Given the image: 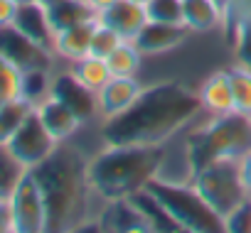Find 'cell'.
Segmentation results:
<instances>
[{
  "label": "cell",
  "mask_w": 251,
  "mask_h": 233,
  "mask_svg": "<svg viewBox=\"0 0 251 233\" xmlns=\"http://www.w3.org/2000/svg\"><path fill=\"white\" fill-rule=\"evenodd\" d=\"M57 145L59 143L42 126V121L37 118V113H32L30 118L23 123V128L8 140L5 150L10 152V157L23 169H35L37 165H42L57 150Z\"/></svg>",
  "instance_id": "cell-8"
},
{
  "label": "cell",
  "mask_w": 251,
  "mask_h": 233,
  "mask_svg": "<svg viewBox=\"0 0 251 233\" xmlns=\"http://www.w3.org/2000/svg\"><path fill=\"white\" fill-rule=\"evenodd\" d=\"M182 22L192 35L224 30V10L217 0H182Z\"/></svg>",
  "instance_id": "cell-18"
},
{
  "label": "cell",
  "mask_w": 251,
  "mask_h": 233,
  "mask_svg": "<svg viewBox=\"0 0 251 233\" xmlns=\"http://www.w3.org/2000/svg\"><path fill=\"white\" fill-rule=\"evenodd\" d=\"M23 172L25 169L10 157V152L5 148H0V199H8V194L13 191Z\"/></svg>",
  "instance_id": "cell-28"
},
{
  "label": "cell",
  "mask_w": 251,
  "mask_h": 233,
  "mask_svg": "<svg viewBox=\"0 0 251 233\" xmlns=\"http://www.w3.org/2000/svg\"><path fill=\"white\" fill-rule=\"evenodd\" d=\"M99 25V18H91L86 22H79V25H72L67 30H59L54 32V44H52V52L59 62H79L84 57L91 54V37H94V30Z\"/></svg>",
  "instance_id": "cell-14"
},
{
  "label": "cell",
  "mask_w": 251,
  "mask_h": 233,
  "mask_svg": "<svg viewBox=\"0 0 251 233\" xmlns=\"http://www.w3.org/2000/svg\"><path fill=\"white\" fill-rule=\"evenodd\" d=\"M18 8L13 0H0V25H10L15 22V15H18Z\"/></svg>",
  "instance_id": "cell-32"
},
{
  "label": "cell",
  "mask_w": 251,
  "mask_h": 233,
  "mask_svg": "<svg viewBox=\"0 0 251 233\" xmlns=\"http://www.w3.org/2000/svg\"><path fill=\"white\" fill-rule=\"evenodd\" d=\"M40 3H42V5L47 8V5H52V3H57V0H40Z\"/></svg>",
  "instance_id": "cell-37"
},
{
  "label": "cell",
  "mask_w": 251,
  "mask_h": 233,
  "mask_svg": "<svg viewBox=\"0 0 251 233\" xmlns=\"http://www.w3.org/2000/svg\"><path fill=\"white\" fill-rule=\"evenodd\" d=\"M0 57H5L10 64H15L20 71L30 69H57L54 52L40 47L27 35H23L13 22L0 25Z\"/></svg>",
  "instance_id": "cell-9"
},
{
  "label": "cell",
  "mask_w": 251,
  "mask_h": 233,
  "mask_svg": "<svg viewBox=\"0 0 251 233\" xmlns=\"http://www.w3.org/2000/svg\"><path fill=\"white\" fill-rule=\"evenodd\" d=\"M158 204L170 213V218L190 233H224L226 223L224 218L200 196L192 182H168L155 177L146 187Z\"/></svg>",
  "instance_id": "cell-5"
},
{
  "label": "cell",
  "mask_w": 251,
  "mask_h": 233,
  "mask_svg": "<svg viewBox=\"0 0 251 233\" xmlns=\"http://www.w3.org/2000/svg\"><path fill=\"white\" fill-rule=\"evenodd\" d=\"M99 20L116 30L123 40H136L138 32L148 25L146 5H138L133 0H116L103 13H99Z\"/></svg>",
  "instance_id": "cell-15"
},
{
  "label": "cell",
  "mask_w": 251,
  "mask_h": 233,
  "mask_svg": "<svg viewBox=\"0 0 251 233\" xmlns=\"http://www.w3.org/2000/svg\"><path fill=\"white\" fill-rule=\"evenodd\" d=\"M192 32L185 25H168V22H151L138 32L133 40L136 47L143 52V57H163L168 52H175L180 44L187 42Z\"/></svg>",
  "instance_id": "cell-13"
},
{
  "label": "cell",
  "mask_w": 251,
  "mask_h": 233,
  "mask_svg": "<svg viewBox=\"0 0 251 233\" xmlns=\"http://www.w3.org/2000/svg\"><path fill=\"white\" fill-rule=\"evenodd\" d=\"M10 233H47V204L32 169H25L8 194Z\"/></svg>",
  "instance_id": "cell-7"
},
{
  "label": "cell",
  "mask_w": 251,
  "mask_h": 233,
  "mask_svg": "<svg viewBox=\"0 0 251 233\" xmlns=\"http://www.w3.org/2000/svg\"><path fill=\"white\" fill-rule=\"evenodd\" d=\"M229 37H231V47H234L236 62L251 69V22L236 27Z\"/></svg>",
  "instance_id": "cell-30"
},
{
  "label": "cell",
  "mask_w": 251,
  "mask_h": 233,
  "mask_svg": "<svg viewBox=\"0 0 251 233\" xmlns=\"http://www.w3.org/2000/svg\"><path fill=\"white\" fill-rule=\"evenodd\" d=\"M229 79H231L234 110L251 115V69L236 62V66L229 69Z\"/></svg>",
  "instance_id": "cell-23"
},
{
  "label": "cell",
  "mask_w": 251,
  "mask_h": 233,
  "mask_svg": "<svg viewBox=\"0 0 251 233\" xmlns=\"http://www.w3.org/2000/svg\"><path fill=\"white\" fill-rule=\"evenodd\" d=\"M165 160V145H106L89 155L91 189L103 199H128L143 191Z\"/></svg>",
  "instance_id": "cell-3"
},
{
  "label": "cell",
  "mask_w": 251,
  "mask_h": 233,
  "mask_svg": "<svg viewBox=\"0 0 251 233\" xmlns=\"http://www.w3.org/2000/svg\"><path fill=\"white\" fill-rule=\"evenodd\" d=\"M121 42H123V37L116 30H111L108 25H103L99 20V25L94 30V37H91V54L94 57H101V59H108Z\"/></svg>",
  "instance_id": "cell-27"
},
{
  "label": "cell",
  "mask_w": 251,
  "mask_h": 233,
  "mask_svg": "<svg viewBox=\"0 0 251 233\" xmlns=\"http://www.w3.org/2000/svg\"><path fill=\"white\" fill-rule=\"evenodd\" d=\"M89 155L91 152H84V148L72 138L59 143L57 150L32 169L45 194L50 233L79 231L86 223H96L101 206L94 204L103 199L91 189Z\"/></svg>",
  "instance_id": "cell-2"
},
{
  "label": "cell",
  "mask_w": 251,
  "mask_h": 233,
  "mask_svg": "<svg viewBox=\"0 0 251 233\" xmlns=\"http://www.w3.org/2000/svg\"><path fill=\"white\" fill-rule=\"evenodd\" d=\"M35 113H37V118L42 121V126L50 130V135L57 143H67V140L76 138L79 130L84 128V121L79 118V115L62 98H57L52 93L35 106Z\"/></svg>",
  "instance_id": "cell-12"
},
{
  "label": "cell",
  "mask_w": 251,
  "mask_h": 233,
  "mask_svg": "<svg viewBox=\"0 0 251 233\" xmlns=\"http://www.w3.org/2000/svg\"><path fill=\"white\" fill-rule=\"evenodd\" d=\"M143 88H146V84L138 76H111L106 81V86L96 93L101 123L116 118L123 110H128L136 103V98L143 93Z\"/></svg>",
  "instance_id": "cell-11"
},
{
  "label": "cell",
  "mask_w": 251,
  "mask_h": 233,
  "mask_svg": "<svg viewBox=\"0 0 251 233\" xmlns=\"http://www.w3.org/2000/svg\"><path fill=\"white\" fill-rule=\"evenodd\" d=\"M52 96L62 98L79 118L84 121V126H91L94 121L101 123L99 118V96L94 91H89L84 84H79L74 79V74L67 69H54V76H52Z\"/></svg>",
  "instance_id": "cell-10"
},
{
  "label": "cell",
  "mask_w": 251,
  "mask_h": 233,
  "mask_svg": "<svg viewBox=\"0 0 251 233\" xmlns=\"http://www.w3.org/2000/svg\"><path fill=\"white\" fill-rule=\"evenodd\" d=\"M197 96L202 103V110L207 115H226L234 110V96H231V79L229 69L212 71L200 86Z\"/></svg>",
  "instance_id": "cell-16"
},
{
  "label": "cell",
  "mask_w": 251,
  "mask_h": 233,
  "mask_svg": "<svg viewBox=\"0 0 251 233\" xmlns=\"http://www.w3.org/2000/svg\"><path fill=\"white\" fill-rule=\"evenodd\" d=\"M106 62L113 76H138L143 66V52L136 47L133 40H123Z\"/></svg>",
  "instance_id": "cell-22"
},
{
  "label": "cell",
  "mask_w": 251,
  "mask_h": 233,
  "mask_svg": "<svg viewBox=\"0 0 251 233\" xmlns=\"http://www.w3.org/2000/svg\"><path fill=\"white\" fill-rule=\"evenodd\" d=\"M18 96H23V71L5 57H0V103Z\"/></svg>",
  "instance_id": "cell-25"
},
{
  "label": "cell",
  "mask_w": 251,
  "mask_h": 233,
  "mask_svg": "<svg viewBox=\"0 0 251 233\" xmlns=\"http://www.w3.org/2000/svg\"><path fill=\"white\" fill-rule=\"evenodd\" d=\"M202 113L197 88L175 79L146 84L128 110L101 123L99 140L106 145H165Z\"/></svg>",
  "instance_id": "cell-1"
},
{
  "label": "cell",
  "mask_w": 251,
  "mask_h": 233,
  "mask_svg": "<svg viewBox=\"0 0 251 233\" xmlns=\"http://www.w3.org/2000/svg\"><path fill=\"white\" fill-rule=\"evenodd\" d=\"M52 76L54 69H30L23 71V96L35 106L52 93Z\"/></svg>",
  "instance_id": "cell-24"
},
{
  "label": "cell",
  "mask_w": 251,
  "mask_h": 233,
  "mask_svg": "<svg viewBox=\"0 0 251 233\" xmlns=\"http://www.w3.org/2000/svg\"><path fill=\"white\" fill-rule=\"evenodd\" d=\"M13 25H15L23 35H27L32 42H37L40 47H45V49L52 52V44H54V30H52V25H50L47 8H45L42 3H27V5H20Z\"/></svg>",
  "instance_id": "cell-17"
},
{
  "label": "cell",
  "mask_w": 251,
  "mask_h": 233,
  "mask_svg": "<svg viewBox=\"0 0 251 233\" xmlns=\"http://www.w3.org/2000/svg\"><path fill=\"white\" fill-rule=\"evenodd\" d=\"M192 184L200 191V196L224 218V223L246 199H251L241 179L239 160H212L197 167Z\"/></svg>",
  "instance_id": "cell-6"
},
{
  "label": "cell",
  "mask_w": 251,
  "mask_h": 233,
  "mask_svg": "<svg viewBox=\"0 0 251 233\" xmlns=\"http://www.w3.org/2000/svg\"><path fill=\"white\" fill-rule=\"evenodd\" d=\"M69 71L74 74V79L79 84H84L94 93H99L106 86V81L113 76L111 69H108V62L101 59V57H94V54H89V57H84L79 62H72L69 64Z\"/></svg>",
  "instance_id": "cell-21"
},
{
  "label": "cell",
  "mask_w": 251,
  "mask_h": 233,
  "mask_svg": "<svg viewBox=\"0 0 251 233\" xmlns=\"http://www.w3.org/2000/svg\"><path fill=\"white\" fill-rule=\"evenodd\" d=\"M251 22V0H226L224 10V30L231 35L236 27Z\"/></svg>",
  "instance_id": "cell-29"
},
{
  "label": "cell",
  "mask_w": 251,
  "mask_h": 233,
  "mask_svg": "<svg viewBox=\"0 0 251 233\" xmlns=\"http://www.w3.org/2000/svg\"><path fill=\"white\" fill-rule=\"evenodd\" d=\"M151 22H168V25H185L182 22V0H151L146 5Z\"/></svg>",
  "instance_id": "cell-26"
},
{
  "label": "cell",
  "mask_w": 251,
  "mask_h": 233,
  "mask_svg": "<svg viewBox=\"0 0 251 233\" xmlns=\"http://www.w3.org/2000/svg\"><path fill=\"white\" fill-rule=\"evenodd\" d=\"M15 5H27V3H40V0H13Z\"/></svg>",
  "instance_id": "cell-36"
},
{
  "label": "cell",
  "mask_w": 251,
  "mask_h": 233,
  "mask_svg": "<svg viewBox=\"0 0 251 233\" xmlns=\"http://www.w3.org/2000/svg\"><path fill=\"white\" fill-rule=\"evenodd\" d=\"M32 113H35V103L27 101L25 96L0 103V148L8 145V140L23 128V123Z\"/></svg>",
  "instance_id": "cell-19"
},
{
  "label": "cell",
  "mask_w": 251,
  "mask_h": 233,
  "mask_svg": "<svg viewBox=\"0 0 251 233\" xmlns=\"http://www.w3.org/2000/svg\"><path fill=\"white\" fill-rule=\"evenodd\" d=\"M47 18H50V25L54 32L59 30H67L72 25H79V22H86L91 18H99L86 0H57V3L47 5Z\"/></svg>",
  "instance_id": "cell-20"
},
{
  "label": "cell",
  "mask_w": 251,
  "mask_h": 233,
  "mask_svg": "<svg viewBox=\"0 0 251 233\" xmlns=\"http://www.w3.org/2000/svg\"><path fill=\"white\" fill-rule=\"evenodd\" d=\"M185 140L195 169L212 160H239L251 150V115L236 110L226 115L202 113L185 130Z\"/></svg>",
  "instance_id": "cell-4"
},
{
  "label": "cell",
  "mask_w": 251,
  "mask_h": 233,
  "mask_svg": "<svg viewBox=\"0 0 251 233\" xmlns=\"http://www.w3.org/2000/svg\"><path fill=\"white\" fill-rule=\"evenodd\" d=\"M239 169H241V179L246 184V191L251 194V150L244 157H239Z\"/></svg>",
  "instance_id": "cell-33"
},
{
  "label": "cell",
  "mask_w": 251,
  "mask_h": 233,
  "mask_svg": "<svg viewBox=\"0 0 251 233\" xmlns=\"http://www.w3.org/2000/svg\"><path fill=\"white\" fill-rule=\"evenodd\" d=\"M10 231V211H8V199H0V233Z\"/></svg>",
  "instance_id": "cell-34"
},
{
  "label": "cell",
  "mask_w": 251,
  "mask_h": 233,
  "mask_svg": "<svg viewBox=\"0 0 251 233\" xmlns=\"http://www.w3.org/2000/svg\"><path fill=\"white\" fill-rule=\"evenodd\" d=\"M86 3H89V8H91V10L99 15V13H103L108 5H113L116 0H86Z\"/></svg>",
  "instance_id": "cell-35"
},
{
  "label": "cell",
  "mask_w": 251,
  "mask_h": 233,
  "mask_svg": "<svg viewBox=\"0 0 251 233\" xmlns=\"http://www.w3.org/2000/svg\"><path fill=\"white\" fill-rule=\"evenodd\" d=\"M133 3H138V5H148L151 0H133Z\"/></svg>",
  "instance_id": "cell-38"
},
{
  "label": "cell",
  "mask_w": 251,
  "mask_h": 233,
  "mask_svg": "<svg viewBox=\"0 0 251 233\" xmlns=\"http://www.w3.org/2000/svg\"><path fill=\"white\" fill-rule=\"evenodd\" d=\"M226 231H236V233H251V199H246L229 218H226Z\"/></svg>",
  "instance_id": "cell-31"
}]
</instances>
